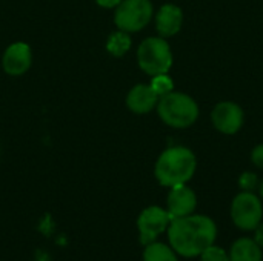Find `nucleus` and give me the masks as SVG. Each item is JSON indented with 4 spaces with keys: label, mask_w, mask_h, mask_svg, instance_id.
<instances>
[{
    "label": "nucleus",
    "mask_w": 263,
    "mask_h": 261,
    "mask_svg": "<svg viewBox=\"0 0 263 261\" xmlns=\"http://www.w3.org/2000/svg\"><path fill=\"white\" fill-rule=\"evenodd\" d=\"M149 86L153 88V91H154L159 97H162V95H166V94L173 92V89H174V82L171 80L170 75H166V74H159V75H154V77H153Z\"/></svg>",
    "instance_id": "16"
},
{
    "label": "nucleus",
    "mask_w": 263,
    "mask_h": 261,
    "mask_svg": "<svg viewBox=\"0 0 263 261\" xmlns=\"http://www.w3.org/2000/svg\"><path fill=\"white\" fill-rule=\"evenodd\" d=\"M32 63V52L29 45L23 42H15L9 45L2 55V66L8 75L18 77L23 75Z\"/></svg>",
    "instance_id": "8"
},
{
    "label": "nucleus",
    "mask_w": 263,
    "mask_h": 261,
    "mask_svg": "<svg viewBox=\"0 0 263 261\" xmlns=\"http://www.w3.org/2000/svg\"><path fill=\"white\" fill-rule=\"evenodd\" d=\"M131 48V37H129V32H125V31H117V32H112L109 37H108V42H106V51L114 55V57H122L125 55Z\"/></svg>",
    "instance_id": "15"
},
{
    "label": "nucleus",
    "mask_w": 263,
    "mask_h": 261,
    "mask_svg": "<svg viewBox=\"0 0 263 261\" xmlns=\"http://www.w3.org/2000/svg\"><path fill=\"white\" fill-rule=\"evenodd\" d=\"M197 168L196 155L185 146H173L165 149L156 162L154 175L162 186L173 188L186 185Z\"/></svg>",
    "instance_id": "2"
},
{
    "label": "nucleus",
    "mask_w": 263,
    "mask_h": 261,
    "mask_svg": "<svg viewBox=\"0 0 263 261\" xmlns=\"http://www.w3.org/2000/svg\"><path fill=\"white\" fill-rule=\"evenodd\" d=\"M251 160H253V163H254L257 168L263 169V145H259V146H256V148L253 149V152H251Z\"/></svg>",
    "instance_id": "19"
},
{
    "label": "nucleus",
    "mask_w": 263,
    "mask_h": 261,
    "mask_svg": "<svg viewBox=\"0 0 263 261\" xmlns=\"http://www.w3.org/2000/svg\"><path fill=\"white\" fill-rule=\"evenodd\" d=\"M199 257L200 261H230V254L223 248L216 245L208 246Z\"/></svg>",
    "instance_id": "17"
},
{
    "label": "nucleus",
    "mask_w": 263,
    "mask_h": 261,
    "mask_svg": "<svg viewBox=\"0 0 263 261\" xmlns=\"http://www.w3.org/2000/svg\"><path fill=\"white\" fill-rule=\"evenodd\" d=\"M170 246L185 258L199 257L217 238V226L206 215H186L173 218L168 229Z\"/></svg>",
    "instance_id": "1"
},
{
    "label": "nucleus",
    "mask_w": 263,
    "mask_h": 261,
    "mask_svg": "<svg viewBox=\"0 0 263 261\" xmlns=\"http://www.w3.org/2000/svg\"><path fill=\"white\" fill-rule=\"evenodd\" d=\"M239 186L242 191L245 192H253L257 186H259V178L256 174L253 172H243L240 177H239Z\"/></svg>",
    "instance_id": "18"
},
{
    "label": "nucleus",
    "mask_w": 263,
    "mask_h": 261,
    "mask_svg": "<svg viewBox=\"0 0 263 261\" xmlns=\"http://www.w3.org/2000/svg\"><path fill=\"white\" fill-rule=\"evenodd\" d=\"M254 242L263 249V223H260V225L254 229Z\"/></svg>",
    "instance_id": "20"
},
{
    "label": "nucleus",
    "mask_w": 263,
    "mask_h": 261,
    "mask_svg": "<svg viewBox=\"0 0 263 261\" xmlns=\"http://www.w3.org/2000/svg\"><path fill=\"white\" fill-rule=\"evenodd\" d=\"M159 102V95L153 91L149 85H136L126 95V106L134 114L151 112Z\"/></svg>",
    "instance_id": "12"
},
{
    "label": "nucleus",
    "mask_w": 263,
    "mask_h": 261,
    "mask_svg": "<svg viewBox=\"0 0 263 261\" xmlns=\"http://www.w3.org/2000/svg\"><path fill=\"white\" fill-rule=\"evenodd\" d=\"M157 112L165 125L176 129H183L196 123L199 117V106L188 94L173 91L159 97Z\"/></svg>",
    "instance_id": "3"
},
{
    "label": "nucleus",
    "mask_w": 263,
    "mask_h": 261,
    "mask_svg": "<svg viewBox=\"0 0 263 261\" xmlns=\"http://www.w3.org/2000/svg\"><path fill=\"white\" fill-rule=\"evenodd\" d=\"M197 206V197L186 185L173 186L166 198V211L173 218H180L194 214Z\"/></svg>",
    "instance_id": "10"
},
{
    "label": "nucleus",
    "mask_w": 263,
    "mask_h": 261,
    "mask_svg": "<svg viewBox=\"0 0 263 261\" xmlns=\"http://www.w3.org/2000/svg\"><path fill=\"white\" fill-rule=\"evenodd\" d=\"M211 120L220 132L228 135L236 134L243 125V111L233 102H222L213 109Z\"/></svg>",
    "instance_id": "9"
},
{
    "label": "nucleus",
    "mask_w": 263,
    "mask_h": 261,
    "mask_svg": "<svg viewBox=\"0 0 263 261\" xmlns=\"http://www.w3.org/2000/svg\"><path fill=\"white\" fill-rule=\"evenodd\" d=\"M259 191H260V197H262V200H263V182L259 185Z\"/></svg>",
    "instance_id": "22"
},
{
    "label": "nucleus",
    "mask_w": 263,
    "mask_h": 261,
    "mask_svg": "<svg viewBox=\"0 0 263 261\" xmlns=\"http://www.w3.org/2000/svg\"><path fill=\"white\" fill-rule=\"evenodd\" d=\"M182 22H183L182 9L173 3L163 5L156 14V29L163 38L176 35L182 28Z\"/></svg>",
    "instance_id": "11"
},
{
    "label": "nucleus",
    "mask_w": 263,
    "mask_h": 261,
    "mask_svg": "<svg viewBox=\"0 0 263 261\" xmlns=\"http://www.w3.org/2000/svg\"><path fill=\"white\" fill-rule=\"evenodd\" d=\"M171 223V217L166 209L160 206H149L143 209L137 218V229L142 245H149L162 235Z\"/></svg>",
    "instance_id": "7"
},
{
    "label": "nucleus",
    "mask_w": 263,
    "mask_h": 261,
    "mask_svg": "<svg viewBox=\"0 0 263 261\" xmlns=\"http://www.w3.org/2000/svg\"><path fill=\"white\" fill-rule=\"evenodd\" d=\"M137 62L148 75L168 74L173 66V52L163 37H148L137 49Z\"/></svg>",
    "instance_id": "4"
},
{
    "label": "nucleus",
    "mask_w": 263,
    "mask_h": 261,
    "mask_svg": "<svg viewBox=\"0 0 263 261\" xmlns=\"http://www.w3.org/2000/svg\"><path fill=\"white\" fill-rule=\"evenodd\" d=\"M154 8L151 0H122L116 6L114 23L120 31H142L153 18Z\"/></svg>",
    "instance_id": "5"
},
{
    "label": "nucleus",
    "mask_w": 263,
    "mask_h": 261,
    "mask_svg": "<svg viewBox=\"0 0 263 261\" xmlns=\"http://www.w3.org/2000/svg\"><path fill=\"white\" fill-rule=\"evenodd\" d=\"M262 248L254 238H239L230 249V261H262Z\"/></svg>",
    "instance_id": "13"
},
{
    "label": "nucleus",
    "mask_w": 263,
    "mask_h": 261,
    "mask_svg": "<svg viewBox=\"0 0 263 261\" xmlns=\"http://www.w3.org/2000/svg\"><path fill=\"white\" fill-rule=\"evenodd\" d=\"M143 261H179L176 251L160 242H153L145 246Z\"/></svg>",
    "instance_id": "14"
},
{
    "label": "nucleus",
    "mask_w": 263,
    "mask_h": 261,
    "mask_svg": "<svg viewBox=\"0 0 263 261\" xmlns=\"http://www.w3.org/2000/svg\"><path fill=\"white\" fill-rule=\"evenodd\" d=\"M263 217L262 200L254 192H240L231 203L233 223L242 231H254Z\"/></svg>",
    "instance_id": "6"
},
{
    "label": "nucleus",
    "mask_w": 263,
    "mask_h": 261,
    "mask_svg": "<svg viewBox=\"0 0 263 261\" xmlns=\"http://www.w3.org/2000/svg\"><path fill=\"white\" fill-rule=\"evenodd\" d=\"M122 0H96V3L102 8H106V9H111V8H116Z\"/></svg>",
    "instance_id": "21"
}]
</instances>
